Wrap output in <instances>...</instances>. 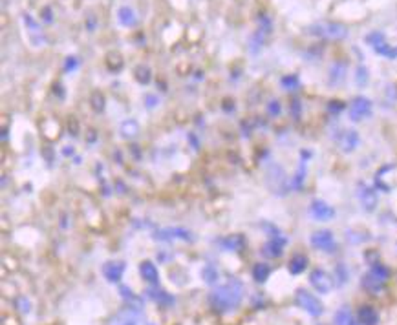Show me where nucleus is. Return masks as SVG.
<instances>
[{
    "label": "nucleus",
    "instance_id": "37998d69",
    "mask_svg": "<svg viewBox=\"0 0 397 325\" xmlns=\"http://www.w3.org/2000/svg\"><path fill=\"white\" fill-rule=\"evenodd\" d=\"M291 110H295V115L299 117V110H300V106H299V101H295L293 103V106H291Z\"/></svg>",
    "mask_w": 397,
    "mask_h": 325
},
{
    "label": "nucleus",
    "instance_id": "72a5a7b5",
    "mask_svg": "<svg viewBox=\"0 0 397 325\" xmlns=\"http://www.w3.org/2000/svg\"><path fill=\"white\" fill-rule=\"evenodd\" d=\"M282 86L288 88V90H293V88L299 86V77H297V75L284 77V79H282Z\"/></svg>",
    "mask_w": 397,
    "mask_h": 325
},
{
    "label": "nucleus",
    "instance_id": "c756f323",
    "mask_svg": "<svg viewBox=\"0 0 397 325\" xmlns=\"http://www.w3.org/2000/svg\"><path fill=\"white\" fill-rule=\"evenodd\" d=\"M90 103H92V108L95 110V112H103V110H104V97H103V93L93 92V93H92V99H90Z\"/></svg>",
    "mask_w": 397,
    "mask_h": 325
},
{
    "label": "nucleus",
    "instance_id": "5701e85b",
    "mask_svg": "<svg viewBox=\"0 0 397 325\" xmlns=\"http://www.w3.org/2000/svg\"><path fill=\"white\" fill-rule=\"evenodd\" d=\"M121 134H123L125 139H134V137L139 134V125H137L134 119L125 121V123L121 125Z\"/></svg>",
    "mask_w": 397,
    "mask_h": 325
},
{
    "label": "nucleus",
    "instance_id": "cd10ccee",
    "mask_svg": "<svg viewBox=\"0 0 397 325\" xmlns=\"http://www.w3.org/2000/svg\"><path fill=\"white\" fill-rule=\"evenodd\" d=\"M136 79L137 82H141V84H148V82H150V68H148V66H137Z\"/></svg>",
    "mask_w": 397,
    "mask_h": 325
},
{
    "label": "nucleus",
    "instance_id": "393cba45",
    "mask_svg": "<svg viewBox=\"0 0 397 325\" xmlns=\"http://www.w3.org/2000/svg\"><path fill=\"white\" fill-rule=\"evenodd\" d=\"M335 325H361V324H357L354 315H352L346 307H343V309L335 315Z\"/></svg>",
    "mask_w": 397,
    "mask_h": 325
},
{
    "label": "nucleus",
    "instance_id": "aec40b11",
    "mask_svg": "<svg viewBox=\"0 0 397 325\" xmlns=\"http://www.w3.org/2000/svg\"><path fill=\"white\" fill-rule=\"evenodd\" d=\"M220 245H222L225 250L242 252V249L245 247V239L242 238V236H238V234H234V236H227L225 239H222V241H220Z\"/></svg>",
    "mask_w": 397,
    "mask_h": 325
},
{
    "label": "nucleus",
    "instance_id": "f3484780",
    "mask_svg": "<svg viewBox=\"0 0 397 325\" xmlns=\"http://www.w3.org/2000/svg\"><path fill=\"white\" fill-rule=\"evenodd\" d=\"M139 274H141L145 282L152 283V285H158L159 272L152 261H143L141 265H139Z\"/></svg>",
    "mask_w": 397,
    "mask_h": 325
},
{
    "label": "nucleus",
    "instance_id": "f704fd0d",
    "mask_svg": "<svg viewBox=\"0 0 397 325\" xmlns=\"http://www.w3.org/2000/svg\"><path fill=\"white\" fill-rule=\"evenodd\" d=\"M280 103L278 101H271L269 103V106H267V112H269V115H280Z\"/></svg>",
    "mask_w": 397,
    "mask_h": 325
},
{
    "label": "nucleus",
    "instance_id": "0eeeda50",
    "mask_svg": "<svg viewBox=\"0 0 397 325\" xmlns=\"http://www.w3.org/2000/svg\"><path fill=\"white\" fill-rule=\"evenodd\" d=\"M372 115V101L366 97H355L350 104V119L363 121Z\"/></svg>",
    "mask_w": 397,
    "mask_h": 325
},
{
    "label": "nucleus",
    "instance_id": "ddd939ff",
    "mask_svg": "<svg viewBox=\"0 0 397 325\" xmlns=\"http://www.w3.org/2000/svg\"><path fill=\"white\" fill-rule=\"evenodd\" d=\"M275 181L271 189L277 190V194H284V190H286V176H284V170L277 165H273L269 170H267V183L271 184Z\"/></svg>",
    "mask_w": 397,
    "mask_h": 325
},
{
    "label": "nucleus",
    "instance_id": "49530a36",
    "mask_svg": "<svg viewBox=\"0 0 397 325\" xmlns=\"http://www.w3.org/2000/svg\"><path fill=\"white\" fill-rule=\"evenodd\" d=\"M2 137H4V139L8 137V128H4V130H2Z\"/></svg>",
    "mask_w": 397,
    "mask_h": 325
},
{
    "label": "nucleus",
    "instance_id": "f257e3e1",
    "mask_svg": "<svg viewBox=\"0 0 397 325\" xmlns=\"http://www.w3.org/2000/svg\"><path fill=\"white\" fill-rule=\"evenodd\" d=\"M244 296V287L238 280H231L225 285H220L209 294V304L216 313H229L236 309Z\"/></svg>",
    "mask_w": 397,
    "mask_h": 325
},
{
    "label": "nucleus",
    "instance_id": "58836bf2",
    "mask_svg": "<svg viewBox=\"0 0 397 325\" xmlns=\"http://www.w3.org/2000/svg\"><path fill=\"white\" fill-rule=\"evenodd\" d=\"M158 104V99L154 97V95H147V106L148 108H154Z\"/></svg>",
    "mask_w": 397,
    "mask_h": 325
},
{
    "label": "nucleus",
    "instance_id": "f03ea898",
    "mask_svg": "<svg viewBox=\"0 0 397 325\" xmlns=\"http://www.w3.org/2000/svg\"><path fill=\"white\" fill-rule=\"evenodd\" d=\"M390 276V271L383 263H374L372 269L366 272L363 276V287L372 294L381 293L385 285H387V280Z\"/></svg>",
    "mask_w": 397,
    "mask_h": 325
},
{
    "label": "nucleus",
    "instance_id": "c85d7f7f",
    "mask_svg": "<svg viewBox=\"0 0 397 325\" xmlns=\"http://www.w3.org/2000/svg\"><path fill=\"white\" fill-rule=\"evenodd\" d=\"M201 276H203V280H205L207 283H216L218 282V271L214 269V267L207 265L203 271H201Z\"/></svg>",
    "mask_w": 397,
    "mask_h": 325
},
{
    "label": "nucleus",
    "instance_id": "a211bd4d",
    "mask_svg": "<svg viewBox=\"0 0 397 325\" xmlns=\"http://www.w3.org/2000/svg\"><path fill=\"white\" fill-rule=\"evenodd\" d=\"M117 19H120V22L125 27H134L137 24V16L131 5H123V8H120V11H117Z\"/></svg>",
    "mask_w": 397,
    "mask_h": 325
},
{
    "label": "nucleus",
    "instance_id": "bb28decb",
    "mask_svg": "<svg viewBox=\"0 0 397 325\" xmlns=\"http://www.w3.org/2000/svg\"><path fill=\"white\" fill-rule=\"evenodd\" d=\"M120 293H121V296L128 302V307H134V309H139L141 307V300L137 298V296H134V293H132L131 289L128 287H120Z\"/></svg>",
    "mask_w": 397,
    "mask_h": 325
},
{
    "label": "nucleus",
    "instance_id": "423d86ee",
    "mask_svg": "<svg viewBox=\"0 0 397 325\" xmlns=\"http://www.w3.org/2000/svg\"><path fill=\"white\" fill-rule=\"evenodd\" d=\"M310 283L313 285V289H315L317 293L321 294H328L333 289V278L330 276L326 271H322V269L311 271Z\"/></svg>",
    "mask_w": 397,
    "mask_h": 325
},
{
    "label": "nucleus",
    "instance_id": "39448f33",
    "mask_svg": "<svg viewBox=\"0 0 397 325\" xmlns=\"http://www.w3.org/2000/svg\"><path fill=\"white\" fill-rule=\"evenodd\" d=\"M109 325H143L141 313H139V309H134V307H126V309L115 313L110 318Z\"/></svg>",
    "mask_w": 397,
    "mask_h": 325
},
{
    "label": "nucleus",
    "instance_id": "c03bdc74",
    "mask_svg": "<svg viewBox=\"0 0 397 325\" xmlns=\"http://www.w3.org/2000/svg\"><path fill=\"white\" fill-rule=\"evenodd\" d=\"M65 156H73V148H71V147H66Z\"/></svg>",
    "mask_w": 397,
    "mask_h": 325
},
{
    "label": "nucleus",
    "instance_id": "4468645a",
    "mask_svg": "<svg viewBox=\"0 0 397 325\" xmlns=\"http://www.w3.org/2000/svg\"><path fill=\"white\" fill-rule=\"evenodd\" d=\"M123 272H125V263L123 261H109L104 263L103 274L104 278L109 280L110 283H117L123 278Z\"/></svg>",
    "mask_w": 397,
    "mask_h": 325
},
{
    "label": "nucleus",
    "instance_id": "a878e982",
    "mask_svg": "<svg viewBox=\"0 0 397 325\" xmlns=\"http://www.w3.org/2000/svg\"><path fill=\"white\" fill-rule=\"evenodd\" d=\"M148 294H150V298L156 300L158 304L161 305H172L174 304V298L170 296V294H167L165 291H158V289H150L148 291Z\"/></svg>",
    "mask_w": 397,
    "mask_h": 325
},
{
    "label": "nucleus",
    "instance_id": "a18cd8bd",
    "mask_svg": "<svg viewBox=\"0 0 397 325\" xmlns=\"http://www.w3.org/2000/svg\"><path fill=\"white\" fill-rule=\"evenodd\" d=\"M44 156H46V159H48V161H52V154H49V148H46V150H44Z\"/></svg>",
    "mask_w": 397,
    "mask_h": 325
},
{
    "label": "nucleus",
    "instance_id": "a19ab883",
    "mask_svg": "<svg viewBox=\"0 0 397 325\" xmlns=\"http://www.w3.org/2000/svg\"><path fill=\"white\" fill-rule=\"evenodd\" d=\"M88 29H90V32H93V29H95V19H93V16H90V19H88Z\"/></svg>",
    "mask_w": 397,
    "mask_h": 325
},
{
    "label": "nucleus",
    "instance_id": "9d476101",
    "mask_svg": "<svg viewBox=\"0 0 397 325\" xmlns=\"http://www.w3.org/2000/svg\"><path fill=\"white\" fill-rule=\"evenodd\" d=\"M311 216L315 217L317 221H330L335 216V210L333 206H330L326 201L315 200L311 203Z\"/></svg>",
    "mask_w": 397,
    "mask_h": 325
},
{
    "label": "nucleus",
    "instance_id": "473e14b6",
    "mask_svg": "<svg viewBox=\"0 0 397 325\" xmlns=\"http://www.w3.org/2000/svg\"><path fill=\"white\" fill-rule=\"evenodd\" d=\"M16 309L21 311L22 315H27L30 309H32V305H30V302H27L24 296H19V298H16Z\"/></svg>",
    "mask_w": 397,
    "mask_h": 325
},
{
    "label": "nucleus",
    "instance_id": "9b49d317",
    "mask_svg": "<svg viewBox=\"0 0 397 325\" xmlns=\"http://www.w3.org/2000/svg\"><path fill=\"white\" fill-rule=\"evenodd\" d=\"M359 201L363 208L366 212H374L377 206V192L372 186H366V184H361L359 186Z\"/></svg>",
    "mask_w": 397,
    "mask_h": 325
},
{
    "label": "nucleus",
    "instance_id": "4be33fe9",
    "mask_svg": "<svg viewBox=\"0 0 397 325\" xmlns=\"http://www.w3.org/2000/svg\"><path fill=\"white\" fill-rule=\"evenodd\" d=\"M306 267H308V258H306L304 254H297L291 258V261H289V272L291 274H300V272L306 271Z\"/></svg>",
    "mask_w": 397,
    "mask_h": 325
},
{
    "label": "nucleus",
    "instance_id": "20e7f679",
    "mask_svg": "<svg viewBox=\"0 0 397 325\" xmlns=\"http://www.w3.org/2000/svg\"><path fill=\"white\" fill-rule=\"evenodd\" d=\"M295 302L299 305L300 309H304L308 315L311 316H321L324 313V305L321 304V300L313 296L311 293L304 291V289H299L297 291V296H295Z\"/></svg>",
    "mask_w": 397,
    "mask_h": 325
},
{
    "label": "nucleus",
    "instance_id": "4c0bfd02",
    "mask_svg": "<svg viewBox=\"0 0 397 325\" xmlns=\"http://www.w3.org/2000/svg\"><path fill=\"white\" fill-rule=\"evenodd\" d=\"M330 110H332V112H341V110H344V104L341 103V101H332V103H330Z\"/></svg>",
    "mask_w": 397,
    "mask_h": 325
},
{
    "label": "nucleus",
    "instance_id": "7ed1b4c3",
    "mask_svg": "<svg viewBox=\"0 0 397 325\" xmlns=\"http://www.w3.org/2000/svg\"><path fill=\"white\" fill-rule=\"evenodd\" d=\"M310 33L317 37L330 38V40H341L348 35V29L339 22H317L310 27Z\"/></svg>",
    "mask_w": 397,
    "mask_h": 325
},
{
    "label": "nucleus",
    "instance_id": "f8f14e48",
    "mask_svg": "<svg viewBox=\"0 0 397 325\" xmlns=\"http://www.w3.org/2000/svg\"><path fill=\"white\" fill-rule=\"evenodd\" d=\"M156 239H161V241H170V239H183V241H192V236L189 230L185 228H163V230H158L156 232Z\"/></svg>",
    "mask_w": 397,
    "mask_h": 325
},
{
    "label": "nucleus",
    "instance_id": "6e6552de",
    "mask_svg": "<svg viewBox=\"0 0 397 325\" xmlns=\"http://www.w3.org/2000/svg\"><path fill=\"white\" fill-rule=\"evenodd\" d=\"M366 40L372 44V48L376 49L379 55H385L388 59H396L397 57V49H394L392 46H388L387 40H385V35H383L381 32L372 33V35L366 37Z\"/></svg>",
    "mask_w": 397,
    "mask_h": 325
},
{
    "label": "nucleus",
    "instance_id": "dca6fc26",
    "mask_svg": "<svg viewBox=\"0 0 397 325\" xmlns=\"http://www.w3.org/2000/svg\"><path fill=\"white\" fill-rule=\"evenodd\" d=\"M359 145V134L355 130H346L339 137V147L343 152H354Z\"/></svg>",
    "mask_w": 397,
    "mask_h": 325
},
{
    "label": "nucleus",
    "instance_id": "79ce46f5",
    "mask_svg": "<svg viewBox=\"0 0 397 325\" xmlns=\"http://www.w3.org/2000/svg\"><path fill=\"white\" fill-rule=\"evenodd\" d=\"M70 125H71V136H77V121L70 119Z\"/></svg>",
    "mask_w": 397,
    "mask_h": 325
},
{
    "label": "nucleus",
    "instance_id": "412c9836",
    "mask_svg": "<svg viewBox=\"0 0 397 325\" xmlns=\"http://www.w3.org/2000/svg\"><path fill=\"white\" fill-rule=\"evenodd\" d=\"M344 75H346V64L344 62H335L330 70V84L337 86L344 81Z\"/></svg>",
    "mask_w": 397,
    "mask_h": 325
},
{
    "label": "nucleus",
    "instance_id": "1a4fd4ad",
    "mask_svg": "<svg viewBox=\"0 0 397 325\" xmlns=\"http://www.w3.org/2000/svg\"><path fill=\"white\" fill-rule=\"evenodd\" d=\"M311 245L319 250H324V252H333L335 250V238L330 230H317L311 236Z\"/></svg>",
    "mask_w": 397,
    "mask_h": 325
},
{
    "label": "nucleus",
    "instance_id": "7c9ffc66",
    "mask_svg": "<svg viewBox=\"0 0 397 325\" xmlns=\"http://www.w3.org/2000/svg\"><path fill=\"white\" fill-rule=\"evenodd\" d=\"M355 81H357V86H366V84H368V70H366L365 66H359V68H357Z\"/></svg>",
    "mask_w": 397,
    "mask_h": 325
},
{
    "label": "nucleus",
    "instance_id": "2eb2a0df",
    "mask_svg": "<svg viewBox=\"0 0 397 325\" xmlns=\"http://www.w3.org/2000/svg\"><path fill=\"white\" fill-rule=\"evenodd\" d=\"M284 245H286V238H282V236L271 238L264 245L262 252H264V256H267V258H280L284 252Z\"/></svg>",
    "mask_w": 397,
    "mask_h": 325
},
{
    "label": "nucleus",
    "instance_id": "b1692460",
    "mask_svg": "<svg viewBox=\"0 0 397 325\" xmlns=\"http://www.w3.org/2000/svg\"><path fill=\"white\" fill-rule=\"evenodd\" d=\"M271 274V269L266 263H256L255 269H253V278H255V282L258 283H266L267 278Z\"/></svg>",
    "mask_w": 397,
    "mask_h": 325
},
{
    "label": "nucleus",
    "instance_id": "6ab92c4d",
    "mask_svg": "<svg viewBox=\"0 0 397 325\" xmlns=\"http://www.w3.org/2000/svg\"><path fill=\"white\" fill-rule=\"evenodd\" d=\"M359 324L361 325H377L379 324V315L374 307H361L359 309Z\"/></svg>",
    "mask_w": 397,
    "mask_h": 325
},
{
    "label": "nucleus",
    "instance_id": "c9c22d12",
    "mask_svg": "<svg viewBox=\"0 0 397 325\" xmlns=\"http://www.w3.org/2000/svg\"><path fill=\"white\" fill-rule=\"evenodd\" d=\"M24 22H26L27 26H30V29H32V33H38V24L35 21H33L32 16L30 15H24Z\"/></svg>",
    "mask_w": 397,
    "mask_h": 325
},
{
    "label": "nucleus",
    "instance_id": "2f4dec72",
    "mask_svg": "<svg viewBox=\"0 0 397 325\" xmlns=\"http://www.w3.org/2000/svg\"><path fill=\"white\" fill-rule=\"evenodd\" d=\"M304 176H306V165L304 162H300L299 172H297V176H295L293 179L295 189H300V186H302V183H304Z\"/></svg>",
    "mask_w": 397,
    "mask_h": 325
},
{
    "label": "nucleus",
    "instance_id": "ea45409f",
    "mask_svg": "<svg viewBox=\"0 0 397 325\" xmlns=\"http://www.w3.org/2000/svg\"><path fill=\"white\" fill-rule=\"evenodd\" d=\"M43 19H44V21H46V22H52V10H49V8H44Z\"/></svg>",
    "mask_w": 397,
    "mask_h": 325
},
{
    "label": "nucleus",
    "instance_id": "e433bc0d",
    "mask_svg": "<svg viewBox=\"0 0 397 325\" xmlns=\"http://www.w3.org/2000/svg\"><path fill=\"white\" fill-rule=\"evenodd\" d=\"M76 68H77V59H76V57H68V59H66L65 70L66 71H73Z\"/></svg>",
    "mask_w": 397,
    "mask_h": 325
}]
</instances>
